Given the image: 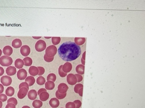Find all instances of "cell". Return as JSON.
Instances as JSON below:
<instances>
[{"label": "cell", "instance_id": "51", "mask_svg": "<svg viewBox=\"0 0 145 108\" xmlns=\"http://www.w3.org/2000/svg\"></svg>", "mask_w": 145, "mask_h": 108}, {"label": "cell", "instance_id": "3", "mask_svg": "<svg viewBox=\"0 0 145 108\" xmlns=\"http://www.w3.org/2000/svg\"><path fill=\"white\" fill-rule=\"evenodd\" d=\"M57 48L54 45H50L46 49L45 55L48 57H54L57 52Z\"/></svg>", "mask_w": 145, "mask_h": 108}, {"label": "cell", "instance_id": "11", "mask_svg": "<svg viewBox=\"0 0 145 108\" xmlns=\"http://www.w3.org/2000/svg\"><path fill=\"white\" fill-rule=\"evenodd\" d=\"M16 69L14 66H9L6 69V73L8 76H14L16 74Z\"/></svg>", "mask_w": 145, "mask_h": 108}, {"label": "cell", "instance_id": "31", "mask_svg": "<svg viewBox=\"0 0 145 108\" xmlns=\"http://www.w3.org/2000/svg\"><path fill=\"white\" fill-rule=\"evenodd\" d=\"M62 66H63V65H61L60 66H59L58 71H59V74L60 76L61 77L64 78L67 76V73L64 72L63 71V70H62Z\"/></svg>", "mask_w": 145, "mask_h": 108}, {"label": "cell", "instance_id": "35", "mask_svg": "<svg viewBox=\"0 0 145 108\" xmlns=\"http://www.w3.org/2000/svg\"><path fill=\"white\" fill-rule=\"evenodd\" d=\"M37 68L39 69V73L38 74L39 76H42L45 73V69L44 68L41 66H38L37 67Z\"/></svg>", "mask_w": 145, "mask_h": 108}, {"label": "cell", "instance_id": "14", "mask_svg": "<svg viewBox=\"0 0 145 108\" xmlns=\"http://www.w3.org/2000/svg\"><path fill=\"white\" fill-rule=\"evenodd\" d=\"M72 69L71 64L69 62H66L62 66V70L65 73L70 72Z\"/></svg>", "mask_w": 145, "mask_h": 108}, {"label": "cell", "instance_id": "13", "mask_svg": "<svg viewBox=\"0 0 145 108\" xmlns=\"http://www.w3.org/2000/svg\"><path fill=\"white\" fill-rule=\"evenodd\" d=\"M3 54L8 56H10L12 54L13 52V50L11 47H10V46L7 45L5 46L3 49Z\"/></svg>", "mask_w": 145, "mask_h": 108}, {"label": "cell", "instance_id": "38", "mask_svg": "<svg viewBox=\"0 0 145 108\" xmlns=\"http://www.w3.org/2000/svg\"><path fill=\"white\" fill-rule=\"evenodd\" d=\"M22 87H25L27 88V89L29 90V86L28 84V83H27L26 82H23L20 83L19 85V88L20 89Z\"/></svg>", "mask_w": 145, "mask_h": 108}, {"label": "cell", "instance_id": "8", "mask_svg": "<svg viewBox=\"0 0 145 108\" xmlns=\"http://www.w3.org/2000/svg\"><path fill=\"white\" fill-rule=\"evenodd\" d=\"M28 92V90L26 87H22L19 89L18 93V97L20 99H23L26 97Z\"/></svg>", "mask_w": 145, "mask_h": 108}, {"label": "cell", "instance_id": "15", "mask_svg": "<svg viewBox=\"0 0 145 108\" xmlns=\"http://www.w3.org/2000/svg\"><path fill=\"white\" fill-rule=\"evenodd\" d=\"M29 73L31 76H37L39 73V69L37 67L31 66L29 69Z\"/></svg>", "mask_w": 145, "mask_h": 108}, {"label": "cell", "instance_id": "12", "mask_svg": "<svg viewBox=\"0 0 145 108\" xmlns=\"http://www.w3.org/2000/svg\"><path fill=\"white\" fill-rule=\"evenodd\" d=\"M49 105L52 108H56L59 107L60 102L58 99L56 98L51 99L49 102Z\"/></svg>", "mask_w": 145, "mask_h": 108}, {"label": "cell", "instance_id": "45", "mask_svg": "<svg viewBox=\"0 0 145 108\" xmlns=\"http://www.w3.org/2000/svg\"><path fill=\"white\" fill-rule=\"evenodd\" d=\"M83 88H81L78 91V94L79 95L80 97H82V96H83Z\"/></svg>", "mask_w": 145, "mask_h": 108}, {"label": "cell", "instance_id": "50", "mask_svg": "<svg viewBox=\"0 0 145 108\" xmlns=\"http://www.w3.org/2000/svg\"><path fill=\"white\" fill-rule=\"evenodd\" d=\"M44 38H45V39H50V38H51V37H44Z\"/></svg>", "mask_w": 145, "mask_h": 108}, {"label": "cell", "instance_id": "22", "mask_svg": "<svg viewBox=\"0 0 145 108\" xmlns=\"http://www.w3.org/2000/svg\"><path fill=\"white\" fill-rule=\"evenodd\" d=\"M15 93V89L12 87H9L5 90V94L9 97H12Z\"/></svg>", "mask_w": 145, "mask_h": 108}, {"label": "cell", "instance_id": "47", "mask_svg": "<svg viewBox=\"0 0 145 108\" xmlns=\"http://www.w3.org/2000/svg\"><path fill=\"white\" fill-rule=\"evenodd\" d=\"M3 106V103L1 101H0V108H2V107Z\"/></svg>", "mask_w": 145, "mask_h": 108}, {"label": "cell", "instance_id": "27", "mask_svg": "<svg viewBox=\"0 0 145 108\" xmlns=\"http://www.w3.org/2000/svg\"><path fill=\"white\" fill-rule=\"evenodd\" d=\"M75 43L77 45H81L84 43L85 42V38H75Z\"/></svg>", "mask_w": 145, "mask_h": 108}, {"label": "cell", "instance_id": "48", "mask_svg": "<svg viewBox=\"0 0 145 108\" xmlns=\"http://www.w3.org/2000/svg\"><path fill=\"white\" fill-rule=\"evenodd\" d=\"M22 108H30V107H29L28 106H23Z\"/></svg>", "mask_w": 145, "mask_h": 108}, {"label": "cell", "instance_id": "21", "mask_svg": "<svg viewBox=\"0 0 145 108\" xmlns=\"http://www.w3.org/2000/svg\"><path fill=\"white\" fill-rule=\"evenodd\" d=\"M45 87L47 90H52L55 87V84L51 81H47V82H45Z\"/></svg>", "mask_w": 145, "mask_h": 108}, {"label": "cell", "instance_id": "42", "mask_svg": "<svg viewBox=\"0 0 145 108\" xmlns=\"http://www.w3.org/2000/svg\"><path fill=\"white\" fill-rule=\"evenodd\" d=\"M44 92H47V90L46 89H44V88H41L38 90V91L37 92L38 95H39L41 93H42Z\"/></svg>", "mask_w": 145, "mask_h": 108}, {"label": "cell", "instance_id": "23", "mask_svg": "<svg viewBox=\"0 0 145 108\" xmlns=\"http://www.w3.org/2000/svg\"><path fill=\"white\" fill-rule=\"evenodd\" d=\"M85 66L83 65H78L76 67V71L79 74L83 75L84 73Z\"/></svg>", "mask_w": 145, "mask_h": 108}, {"label": "cell", "instance_id": "2", "mask_svg": "<svg viewBox=\"0 0 145 108\" xmlns=\"http://www.w3.org/2000/svg\"><path fill=\"white\" fill-rule=\"evenodd\" d=\"M13 62L12 58L8 56H3L0 58V65L3 66H9Z\"/></svg>", "mask_w": 145, "mask_h": 108}, {"label": "cell", "instance_id": "39", "mask_svg": "<svg viewBox=\"0 0 145 108\" xmlns=\"http://www.w3.org/2000/svg\"><path fill=\"white\" fill-rule=\"evenodd\" d=\"M44 60H45V61H46V62H51V61H53V60L54 59V57L49 58V57H48V56H47L46 55H44Z\"/></svg>", "mask_w": 145, "mask_h": 108}, {"label": "cell", "instance_id": "30", "mask_svg": "<svg viewBox=\"0 0 145 108\" xmlns=\"http://www.w3.org/2000/svg\"><path fill=\"white\" fill-rule=\"evenodd\" d=\"M61 40V39L60 37H52L51 39L52 43L54 45H57L60 43Z\"/></svg>", "mask_w": 145, "mask_h": 108}, {"label": "cell", "instance_id": "32", "mask_svg": "<svg viewBox=\"0 0 145 108\" xmlns=\"http://www.w3.org/2000/svg\"><path fill=\"white\" fill-rule=\"evenodd\" d=\"M7 103H13L16 106L18 104V101L14 97H12L9 99L8 100Z\"/></svg>", "mask_w": 145, "mask_h": 108}, {"label": "cell", "instance_id": "29", "mask_svg": "<svg viewBox=\"0 0 145 108\" xmlns=\"http://www.w3.org/2000/svg\"><path fill=\"white\" fill-rule=\"evenodd\" d=\"M66 93L64 94H61L57 90L56 92V96L58 99H62L64 98L66 96Z\"/></svg>", "mask_w": 145, "mask_h": 108}, {"label": "cell", "instance_id": "44", "mask_svg": "<svg viewBox=\"0 0 145 108\" xmlns=\"http://www.w3.org/2000/svg\"><path fill=\"white\" fill-rule=\"evenodd\" d=\"M4 91V87L3 85L0 84V94L2 93Z\"/></svg>", "mask_w": 145, "mask_h": 108}, {"label": "cell", "instance_id": "4", "mask_svg": "<svg viewBox=\"0 0 145 108\" xmlns=\"http://www.w3.org/2000/svg\"><path fill=\"white\" fill-rule=\"evenodd\" d=\"M47 44L44 40H39L36 43L35 45V48L37 51L38 52H42L46 49Z\"/></svg>", "mask_w": 145, "mask_h": 108}, {"label": "cell", "instance_id": "7", "mask_svg": "<svg viewBox=\"0 0 145 108\" xmlns=\"http://www.w3.org/2000/svg\"><path fill=\"white\" fill-rule=\"evenodd\" d=\"M27 72L24 69H20L17 72V77L20 80H24L27 76Z\"/></svg>", "mask_w": 145, "mask_h": 108}, {"label": "cell", "instance_id": "49", "mask_svg": "<svg viewBox=\"0 0 145 108\" xmlns=\"http://www.w3.org/2000/svg\"><path fill=\"white\" fill-rule=\"evenodd\" d=\"M2 54V51L0 49V57L1 56Z\"/></svg>", "mask_w": 145, "mask_h": 108}, {"label": "cell", "instance_id": "26", "mask_svg": "<svg viewBox=\"0 0 145 108\" xmlns=\"http://www.w3.org/2000/svg\"><path fill=\"white\" fill-rule=\"evenodd\" d=\"M36 82L38 85H39V86H42L45 83L46 80L44 77H43L42 76H40L39 77L37 78Z\"/></svg>", "mask_w": 145, "mask_h": 108}, {"label": "cell", "instance_id": "37", "mask_svg": "<svg viewBox=\"0 0 145 108\" xmlns=\"http://www.w3.org/2000/svg\"><path fill=\"white\" fill-rule=\"evenodd\" d=\"M75 105V108H80L81 106L82 103L79 100H75L73 102Z\"/></svg>", "mask_w": 145, "mask_h": 108}, {"label": "cell", "instance_id": "40", "mask_svg": "<svg viewBox=\"0 0 145 108\" xmlns=\"http://www.w3.org/2000/svg\"><path fill=\"white\" fill-rule=\"evenodd\" d=\"M75 75L77 79V82H80L83 80V77L81 75L78 74H75Z\"/></svg>", "mask_w": 145, "mask_h": 108}, {"label": "cell", "instance_id": "17", "mask_svg": "<svg viewBox=\"0 0 145 108\" xmlns=\"http://www.w3.org/2000/svg\"><path fill=\"white\" fill-rule=\"evenodd\" d=\"M12 46L15 48H19L21 47L22 43L21 40L19 39H15L12 41Z\"/></svg>", "mask_w": 145, "mask_h": 108}, {"label": "cell", "instance_id": "36", "mask_svg": "<svg viewBox=\"0 0 145 108\" xmlns=\"http://www.w3.org/2000/svg\"><path fill=\"white\" fill-rule=\"evenodd\" d=\"M7 95L5 94H0V101L3 102H5L7 100Z\"/></svg>", "mask_w": 145, "mask_h": 108}, {"label": "cell", "instance_id": "24", "mask_svg": "<svg viewBox=\"0 0 145 108\" xmlns=\"http://www.w3.org/2000/svg\"><path fill=\"white\" fill-rule=\"evenodd\" d=\"M24 65L25 66H31L33 64V60L29 57H26L24 58L23 60Z\"/></svg>", "mask_w": 145, "mask_h": 108}, {"label": "cell", "instance_id": "6", "mask_svg": "<svg viewBox=\"0 0 145 108\" xmlns=\"http://www.w3.org/2000/svg\"><path fill=\"white\" fill-rule=\"evenodd\" d=\"M67 82L69 84L73 86L77 82V79L75 75L70 73L67 76Z\"/></svg>", "mask_w": 145, "mask_h": 108}, {"label": "cell", "instance_id": "18", "mask_svg": "<svg viewBox=\"0 0 145 108\" xmlns=\"http://www.w3.org/2000/svg\"><path fill=\"white\" fill-rule=\"evenodd\" d=\"M24 65V63L23 60L20 59H17L15 62V67L18 69H22Z\"/></svg>", "mask_w": 145, "mask_h": 108}, {"label": "cell", "instance_id": "20", "mask_svg": "<svg viewBox=\"0 0 145 108\" xmlns=\"http://www.w3.org/2000/svg\"><path fill=\"white\" fill-rule=\"evenodd\" d=\"M25 82L28 83L29 87L32 86L35 82V79L34 77H33L32 76H29L26 78V79L25 80Z\"/></svg>", "mask_w": 145, "mask_h": 108}, {"label": "cell", "instance_id": "33", "mask_svg": "<svg viewBox=\"0 0 145 108\" xmlns=\"http://www.w3.org/2000/svg\"><path fill=\"white\" fill-rule=\"evenodd\" d=\"M81 88H83V85L81 84H77L74 87V91L76 93H78V91Z\"/></svg>", "mask_w": 145, "mask_h": 108}, {"label": "cell", "instance_id": "28", "mask_svg": "<svg viewBox=\"0 0 145 108\" xmlns=\"http://www.w3.org/2000/svg\"><path fill=\"white\" fill-rule=\"evenodd\" d=\"M56 79V77L55 74L54 73H50L48 75L47 77V81H51L52 82H55Z\"/></svg>", "mask_w": 145, "mask_h": 108}, {"label": "cell", "instance_id": "41", "mask_svg": "<svg viewBox=\"0 0 145 108\" xmlns=\"http://www.w3.org/2000/svg\"><path fill=\"white\" fill-rule=\"evenodd\" d=\"M5 108H16V106L13 103H8L6 106Z\"/></svg>", "mask_w": 145, "mask_h": 108}, {"label": "cell", "instance_id": "19", "mask_svg": "<svg viewBox=\"0 0 145 108\" xmlns=\"http://www.w3.org/2000/svg\"><path fill=\"white\" fill-rule=\"evenodd\" d=\"M39 99L42 102H45L47 100L49 97V95L47 92H44L39 95Z\"/></svg>", "mask_w": 145, "mask_h": 108}, {"label": "cell", "instance_id": "25", "mask_svg": "<svg viewBox=\"0 0 145 108\" xmlns=\"http://www.w3.org/2000/svg\"><path fill=\"white\" fill-rule=\"evenodd\" d=\"M42 105V102L40 100H34L33 102V106L34 108H40Z\"/></svg>", "mask_w": 145, "mask_h": 108}, {"label": "cell", "instance_id": "5", "mask_svg": "<svg viewBox=\"0 0 145 108\" xmlns=\"http://www.w3.org/2000/svg\"><path fill=\"white\" fill-rule=\"evenodd\" d=\"M0 82L3 86H8L11 84L12 79L9 76H3L0 78Z\"/></svg>", "mask_w": 145, "mask_h": 108}, {"label": "cell", "instance_id": "10", "mask_svg": "<svg viewBox=\"0 0 145 108\" xmlns=\"http://www.w3.org/2000/svg\"><path fill=\"white\" fill-rule=\"evenodd\" d=\"M69 87L66 84L64 83H61L59 85L58 87V91L61 94H64L66 93Z\"/></svg>", "mask_w": 145, "mask_h": 108}, {"label": "cell", "instance_id": "46", "mask_svg": "<svg viewBox=\"0 0 145 108\" xmlns=\"http://www.w3.org/2000/svg\"><path fill=\"white\" fill-rule=\"evenodd\" d=\"M33 39H34L38 40V39H41L42 37L41 36H33Z\"/></svg>", "mask_w": 145, "mask_h": 108}, {"label": "cell", "instance_id": "9", "mask_svg": "<svg viewBox=\"0 0 145 108\" xmlns=\"http://www.w3.org/2000/svg\"><path fill=\"white\" fill-rule=\"evenodd\" d=\"M20 52L21 54L23 56H27L30 53V48L28 45H23L21 48Z\"/></svg>", "mask_w": 145, "mask_h": 108}, {"label": "cell", "instance_id": "43", "mask_svg": "<svg viewBox=\"0 0 145 108\" xmlns=\"http://www.w3.org/2000/svg\"><path fill=\"white\" fill-rule=\"evenodd\" d=\"M4 73V70L3 68L0 66V76H3Z\"/></svg>", "mask_w": 145, "mask_h": 108}, {"label": "cell", "instance_id": "34", "mask_svg": "<svg viewBox=\"0 0 145 108\" xmlns=\"http://www.w3.org/2000/svg\"><path fill=\"white\" fill-rule=\"evenodd\" d=\"M65 108H75V105L73 102H69L66 104Z\"/></svg>", "mask_w": 145, "mask_h": 108}, {"label": "cell", "instance_id": "1", "mask_svg": "<svg viewBox=\"0 0 145 108\" xmlns=\"http://www.w3.org/2000/svg\"><path fill=\"white\" fill-rule=\"evenodd\" d=\"M58 52L60 57L65 61L75 60L81 53L80 46L70 41L62 44L59 47Z\"/></svg>", "mask_w": 145, "mask_h": 108}, {"label": "cell", "instance_id": "16", "mask_svg": "<svg viewBox=\"0 0 145 108\" xmlns=\"http://www.w3.org/2000/svg\"><path fill=\"white\" fill-rule=\"evenodd\" d=\"M28 97L30 100H34L37 98V92L34 90H32L28 92Z\"/></svg>", "mask_w": 145, "mask_h": 108}]
</instances>
